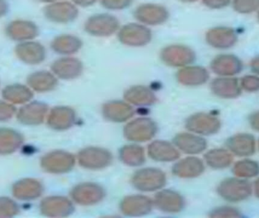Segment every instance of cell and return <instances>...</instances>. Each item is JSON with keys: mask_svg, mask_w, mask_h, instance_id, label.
<instances>
[{"mask_svg": "<svg viewBox=\"0 0 259 218\" xmlns=\"http://www.w3.org/2000/svg\"><path fill=\"white\" fill-rule=\"evenodd\" d=\"M121 22L118 17L109 12H100L87 18L83 30L90 36L97 38H109L117 34Z\"/></svg>", "mask_w": 259, "mask_h": 218, "instance_id": "6da1fadb", "label": "cell"}, {"mask_svg": "<svg viewBox=\"0 0 259 218\" xmlns=\"http://www.w3.org/2000/svg\"><path fill=\"white\" fill-rule=\"evenodd\" d=\"M116 35L122 45L134 48L146 47L153 38L152 29L137 21L121 25Z\"/></svg>", "mask_w": 259, "mask_h": 218, "instance_id": "7a4b0ae2", "label": "cell"}, {"mask_svg": "<svg viewBox=\"0 0 259 218\" xmlns=\"http://www.w3.org/2000/svg\"><path fill=\"white\" fill-rule=\"evenodd\" d=\"M134 19L149 27L164 25L170 18V11L164 5L155 3H144L134 9Z\"/></svg>", "mask_w": 259, "mask_h": 218, "instance_id": "3957f363", "label": "cell"}, {"mask_svg": "<svg viewBox=\"0 0 259 218\" xmlns=\"http://www.w3.org/2000/svg\"><path fill=\"white\" fill-rule=\"evenodd\" d=\"M161 62L171 68H181L192 65L196 61L194 50L183 43H173L161 49L159 54Z\"/></svg>", "mask_w": 259, "mask_h": 218, "instance_id": "277c9868", "label": "cell"}, {"mask_svg": "<svg viewBox=\"0 0 259 218\" xmlns=\"http://www.w3.org/2000/svg\"><path fill=\"white\" fill-rule=\"evenodd\" d=\"M217 191L222 199L234 203L249 199L252 193V187L246 179L237 177L224 180L218 187Z\"/></svg>", "mask_w": 259, "mask_h": 218, "instance_id": "5b68a950", "label": "cell"}, {"mask_svg": "<svg viewBox=\"0 0 259 218\" xmlns=\"http://www.w3.org/2000/svg\"><path fill=\"white\" fill-rule=\"evenodd\" d=\"M79 8L71 0H60L47 5L44 15L50 22L57 24H68L74 22L79 17Z\"/></svg>", "mask_w": 259, "mask_h": 218, "instance_id": "8992f818", "label": "cell"}, {"mask_svg": "<svg viewBox=\"0 0 259 218\" xmlns=\"http://www.w3.org/2000/svg\"><path fill=\"white\" fill-rule=\"evenodd\" d=\"M132 184L136 189L140 191H156L165 186L166 176L164 172L159 169H141L134 173Z\"/></svg>", "mask_w": 259, "mask_h": 218, "instance_id": "52a82bcc", "label": "cell"}, {"mask_svg": "<svg viewBox=\"0 0 259 218\" xmlns=\"http://www.w3.org/2000/svg\"><path fill=\"white\" fill-rule=\"evenodd\" d=\"M205 40L209 47L216 50L232 48L238 41L235 29L228 26H216L207 30Z\"/></svg>", "mask_w": 259, "mask_h": 218, "instance_id": "ba28073f", "label": "cell"}, {"mask_svg": "<svg viewBox=\"0 0 259 218\" xmlns=\"http://www.w3.org/2000/svg\"><path fill=\"white\" fill-rule=\"evenodd\" d=\"M79 164L90 170H100L110 165L112 155L103 148L89 147L80 151L77 155Z\"/></svg>", "mask_w": 259, "mask_h": 218, "instance_id": "9c48e42d", "label": "cell"}, {"mask_svg": "<svg viewBox=\"0 0 259 218\" xmlns=\"http://www.w3.org/2000/svg\"><path fill=\"white\" fill-rule=\"evenodd\" d=\"M157 132V126L150 118L140 117L126 125L124 137L131 141L146 142L152 140Z\"/></svg>", "mask_w": 259, "mask_h": 218, "instance_id": "30bf717a", "label": "cell"}, {"mask_svg": "<svg viewBox=\"0 0 259 218\" xmlns=\"http://www.w3.org/2000/svg\"><path fill=\"white\" fill-rule=\"evenodd\" d=\"M220 119L208 113H197L190 116L186 122V127L199 135L210 136L217 134L221 129Z\"/></svg>", "mask_w": 259, "mask_h": 218, "instance_id": "8fae6325", "label": "cell"}, {"mask_svg": "<svg viewBox=\"0 0 259 218\" xmlns=\"http://www.w3.org/2000/svg\"><path fill=\"white\" fill-rule=\"evenodd\" d=\"M211 71L219 77H234L241 73L243 63L240 58L234 54H220L210 63Z\"/></svg>", "mask_w": 259, "mask_h": 218, "instance_id": "7c38bea8", "label": "cell"}, {"mask_svg": "<svg viewBox=\"0 0 259 218\" xmlns=\"http://www.w3.org/2000/svg\"><path fill=\"white\" fill-rule=\"evenodd\" d=\"M51 70L58 78L74 80L83 74V64L81 60L73 56H63L52 64Z\"/></svg>", "mask_w": 259, "mask_h": 218, "instance_id": "4fadbf2b", "label": "cell"}, {"mask_svg": "<svg viewBox=\"0 0 259 218\" xmlns=\"http://www.w3.org/2000/svg\"><path fill=\"white\" fill-rule=\"evenodd\" d=\"M105 195L103 187L93 183L79 184L71 192L73 200L81 205H96L104 199Z\"/></svg>", "mask_w": 259, "mask_h": 218, "instance_id": "5bb4252c", "label": "cell"}, {"mask_svg": "<svg viewBox=\"0 0 259 218\" xmlns=\"http://www.w3.org/2000/svg\"><path fill=\"white\" fill-rule=\"evenodd\" d=\"M41 164L42 168L50 173H66L74 167L75 158L68 152L56 151L44 156Z\"/></svg>", "mask_w": 259, "mask_h": 218, "instance_id": "9a60e30c", "label": "cell"}, {"mask_svg": "<svg viewBox=\"0 0 259 218\" xmlns=\"http://www.w3.org/2000/svg\"><path fill=\"white\" fill-rule=\"evenodd\" d=\"M6 33L13 40L25 42L32 40L38 36L39 27L33 21L17 19L8 24Z\"/></svg>", "mask_w": 259, "mask_h": 218, "instance_id": "2e32d148", "label": "cell"}, {"mask_svg": "<svg viewBox=\"0 0 259 218\" xmlns=\"http://www.w3.org/2000/svg\"><path fill=\"white\" fill-rule=\"evenodd\" d=\"M176 78L181 84L186 86H198L205 84L210 78L209 71L199 65H187L180 68Z\"/></svg>", "mask_w": 259, "mask_h": 218, "instance_id": "e0dca14e", "label": "cell"}, {"mask_svg": "<svg viewBox=\"0 0 259 218\" xmlns=\"http://www.w3.org/2000/svg\"><path fill=\"white\" fill-rule=\"evenodd\" d=\"M15 54L22 62L30 65L42 63L46 59L45 47L35 41L21 42L15 47Z\"/></svg>", "mask_w": 259, "mask_h": 218, "instance_id": "ac0fdd59", "label": "cell"}, {"mask_svg": "<svg viewBox=\"0 0 259 218\" xmlns=\"http://www.w3.org/2000/svg\"><path fill=\"white\" fill-rule=\"evenodd\" d=\"M211 92L222 99L237 98L241 94L240 80L234 77H219L210 84Z\"/></svg>", "mask_w": 259, "mask_h": 218, "instance_id": "d6986e66", "label": "cell"}, {"mask_svg": "<svg viewBox=\"0 0 259 218\" xmlns=\"http://www.w3.org/2000/svg\"><path fill=\"white\" fill-rule=\"evenodd\" d=\"M227 147L233 154L240 157H249L256 149L255 137L249 134H238L227 140Z\"/></svg>", "mask_w": 259, "mask_h": 218, "instance_id": "ffe728a7", "label": "cell"}, {"mask_svg": "<svg viewBox=\"0 0 259 218\" xmlns=\"http://www.w3.org/2000/svg\"><path fill=\"white\" fill-rule=\"evenodd\" d=\"M83 40L77 35L63 33L58 35L51 42V48L55 53L63 56H73L83 47Z\"/></svg>", "mask_w": 259, "mask_h": 218, "instance_id": "44dd1931", "label": "cell"}, {"mask_svg": "<svg viewBox=\"0 0 259 218\" xmlns=\"http://www.w3.org/2000/svg\"><path fill=\"white\" fill-rule=\"evenodd\" d=\"M41 211L49 217H67L74 211V205L66 198L59 196L50 197L42 201Z\"/></svg>", "mask_w": 259, "mask_h": 218, "instance_id": "7402d4cb", "label": "cell"}, {"mask_svg": "<svg viewBox=\"0 0 259 218\" xmlns=\"http://www.w3.org/2000/svg\"><path fill=\"white\" fill-rule=\"evenodd\" d=\"M153 202L147 196H131L124 198L121 203L123 214L127 216H143L152 211Z\"/></svg>", "mask_w": 259, "mask_h": 218, "instance_id": "603a6c76", "label": "cell"}, {"mask_svg": "<svg viewBox=\"0 0 259 218\" xmlns=\"http://www.w3.org/2000/svg\"><path fill=\"white\" fill-rule=\"evenodd\" d=\"M155 205L161 211L166 213H178L184 208V198L172 190H162L157 193Z\"/></svg>", "mask_w": 259, "mask_h": 218, "instance_id": "cb8c5ba5", "label": "cell"}, {"mask_svg": "<svg viewBox=\"0 0 259 218\" xmlns=\"http://www.w3.org/2000/svg\"><path fill=\"white\" fill-rule=\"evenodd\" d=\"M174 143L180 150L190 155L202 153L207 148L205 139L188 133L178 134L174 139Z\"/></svg>", "mask_w": 259, "mask_h": 218, "instance_id": "d4e9b609", "label": "cell"}, {"mask_svg": "<svg viewBox=\"0 0 259 218\" xmlns=\"http://www.w3.org/2000/svg\"><path fill=\"white\" fill-rule=\"evenodd\" d=\"M205 170L203 161L196 157H188L177 163L172 169L175 176L181 178H194Z\"/></svg>", "mask_w": 259, "mask_h": 218, "instance_id": "484cf974", "label": "cell"}, {"mask_svg": "<svg viewBox=\"0 0 259 218\" xmlns=\"http://www.w3.org/2000/svg\"><path fill=\"white\" fill-rule=\"evenodd\" d=\"M148 154L152 159L164 162L175 161L180 157L179 152L173 145L161 140L151 143L148 148Z\"/></svg>", "mask_w": 259, "mask_h": 218, "instance_id": "4316f807", "label": "cell"}, {"mask_svg": "<svg viewBox=\"0 0 259 218\" xmlns=\"http://www.w3.org/2000/svg\"><path fill=\"white\" fill-rule=\"evenodd\" d=\"M75 111L71 108L58 107L52 110L49 115L48 123L53 129L64 130L74 125Z\"/></svg>", "mask_w": 259, "mask_h": 218, "instance_id": "83f0119b", "label": "cell"}, {"mask_svg": "<svg viewBox=\"0 0 259 218\" xmlns=\"http://www.w3.org/2000/svg\"><path fill=\"white\" fill-rule=\"evenodd\" d=\"M103 113L107 120L121 123L131 118L134 115V111L127 103L114 101L103 106Z\"/></svg>", "mask_w": 259, "mask_h": 218, "instance_id": "f1b7e54d", "label": "cell"}, {"mask_svg": "<svg viewBox=\"0 0 259 218\" xmlns=\"http://www.w3.org/2000/svg\"><path fill=\"white\" fill-rule=\"evenodd\" d=\"M124 99L134 106H151L156 102V97L147 86L137 85L130 88L124 93Z\"/></svg>", "mask_w": 259, "mask_h": 218, "instance_id": "f546056e", "label": "cell"}, {"mask_svg": "<svg viewBox=\"0 0 259 218\" xmlns=\"http://www.w3.org/2000/svg\"><path fill=\"white\" fill-rule=\"evenodd\" d=\"M27 83L37 92H47L56 88L58 77L50 71H37L29 76Z\"/></svg>", "mask_w": 259, "mask_h": 218, "instance_id": "4dcf8cb0", "label": "cell"}, {"mask_svg": "<svg viewBox=\"0 0 259 218\" xmlns=\"http://www.w3.org/2000/svg\"><path fill=\"white\" fill-rule=\"evenodd\" d=\"M48 108L40 103H33L22 108L18 114L21 122L27 124H38L42 123L45 118Z\"/></svg>", "mask_w": 259, "mask_h": 218, "instance_id": "1f68e13d", "label": "cell"}, {"mask_svg": "<svg viewBox=\"0 0 259 218\" xmlns=\"http://www.w3.org/2000/svg\"><path fill=\"white\" fill-rule=\"evenodd\" d=\"M205 161L211 168L219 170L230 167L234 161V156L228 149H214L205 154Z\"/></svg>", "mask_w": 259, "mask_h": 218, "instance_id": "d6a6232c", "label": "cell"}, {"mask_svg": "<svg viewBox=\"0 0 259 218\" xmlns=\"http://www.w3.org/2000/svg\"><path fill=\"white\" fill-rule=\"evenodd\" d=\"M42 192V187L38 181L25 180L15 184L14 195L18 199H33L39 197Z\"/></svg>", "mask_w": 259, "mask_h": 218, "instance_id": "836d02e7", "label": "cell"}, {"mask_svg": "<svg viewBox=\"0 0 259 218\" xmlns=\"http://www.w3.org/2000/svg\"><path fill=\"white\" fill-rule=\"evenodd\" d=\"M120 158L124 164L131 167L141 165L146 161L144 149L137 145H127L120 151Z\"/></svg>", "mask_w": 259, "mask_h": 218, "instance_id": "e575fe53", "label": "cell"}, {"mask_svg": "<svg viewBox=\"0 0 259 218\" xmlns=\"http://www.w3.org/2000/svg\"><path fill=\"white\" fill-rule=\"evenodd\" d=\"M23 139L21 135L11 129H0V154H7L16 150Z\"/></svg>", "mask_w": 259, "mask_h": 218, "instance_id": "d590c367", "label": "cell"}, {"mask_svg": "<svg viewBox=\"0 0 259 218\" xmlns=\"http://www.w3.org/2000/svg\"><path fill=\"white\" fill-rule=\"evenodd\" d=\"M5 99L16 103H23L28 101L33 97L31 91L21 84L11 85L5 88L3 92Z\"/></svg>", "mask_w": 259, "mask_h": 218, "instance_id": "8d00e7d4", "label": "cell"}, {"mask_svg": "<svg viewBox=\"0 0 259 218\" xmlns=\"http://www.w3.org/2000/svg\"><path fill=\"white\" fill-rule=\"evenodd\" d=\"M233 172L237 178L250 179L259 175V164L251 159H243L234 164Z\"/></svg>", "mask_w": 259, "mask_h": 218, "instance_id": "74e56055", "label": "cell"}, {"mask_svg": "<svg viewBox=\"0 0 259 218\" xmlns=\"http://www.w3.org/2000/svg\"><path fill=\"white\" fill-rule=\"evenodd\" d=\"M234 12L240 15H250L259 10V0H232Z\"/></svg>", "mask_w": 259, "mask_h": 218, "instance_id": "f35d334b", "label": "cell"}, {"mask_svg": "<svg viewBox=\"0 0 259 218\" xmlns=\"http://www.w3.org/2000/svg\"><path fill=\"white\" fill-rule=\"evenodd\" d=\"M134 0H100L103 9L110 12H119L129 9L134 4Z\"/></svg>", "mask_w": 259, "mask_h": 218, "instance_id": "ab89813d", "label": "cell"}, {"mask_svg": "<svg viewBox=\"0 0 259 218\" xmlns=\"http://www.w3.org/2000/svg\"><path fill=\"white\" fill-rule=\"evenodd\" d=\"M242 90L249 93L259 91V76L257 74L245 75L240 80Z\"/></svg>", "mask_w": 259, "mask_h": 218, "instance_id": "60d3db41", "label": "cell"}, {"mask_svg": "<svg viewBox=\"0 0 259 218\" xmlns=\"http://www.w3.org/2000/svg\"><path fill=\"white\" fill-rule=\"evenodd\" d=\"M241 216L237 208L228 206L216 208L210 214L211 217H240Z\"/></svg>", "mask_w": 259, "mask_h": 218, "instance_id": "b9f144b4", "label": "cell"}, {"mask_svg": "<svg viewBox=\"0 0 259 218\" xmlns=\"http://www.w3.org/2000/svg\"><path fill=\"white\" fill-rule=\"evenodd\" d=\"M18 212L15 202L8 199H0V217L13 216Z\"/></svg>", "mask_w": 259, "mask_h": 218, "instance_id": "7bdbcfd3", "label": "cell"}, {"mask_svg": "<svg viewBox=\"0 0 259 218\" xmlns=\"http://www.w3.org/2000/svg\"><path fill=\"white\" fill-rule=\"evenodd\" d=\"M205 7L213 10L225 9L232 3V0H201Z\"/></svg>", "mask_w": 259, "mask_h": 218, "instance_id": "ee69618b", "label": "cell"}, {"mask_svg": "<svg viewBox=\"0 0 259 218\" xmlns=\"http://www.w3.org/2000/svg\"><path fill=\"white\" fill-rule=\"evenodd\" d=\"M15 112V109L10 105L0 102V120H7L12 117Z\"/></svg>", "mask_w": 259, "mask_h": 218, "instance_id": "f6af8a7d", "label": "cell"}, {"mask_svg": "<svg viewBox=\"0 0 259 218\" xmlns=\"http://www.w3.org/2000/svg\"><path fill=\"white\" fill-rule=\"evenodd\" d=\"M71 1L79 9H88L100 3V0H71Z\"/></svg>", "mask_w": 259, "mask_h": 218, "instance_id": "bcb514c9", "label": "cell"}, {"mask_svg": "<svg viewBox=\"0 0 259 218\" xmlns=\"http://www.w3.org/2000/svg\"><path fill=\"white\" fill-rule=\"evenodd\" d=\"M249 123L252 129L259 131V111L253 113L249 117Z\"/></svg>", "mask_w": 259, "mask_h": 218, "instance_id": "7dc6e473", "label": "cell"}, {"mask_svg": "<svg viewBox=\"0 0 259 218\" xmlns=\"http://www.w3.org/2000/svg\"><path fill=\"white\" fill-rule=\"evenodd\" d=\"M250 68L254 74L259 76V55L251 60Z\"/></svg>", "mask_w": 259, "mask_h": 218, "instance_id": "c3c4849f", "label": "cell"}, {"mask_svg": "<svg viewBox=\"0 0 259 218\" xmlns=\"http://www.w3.org/2000/svg\"><path fill=\"white\" fill-rule=\"evenodd\" d=\"M9 6L6 0H0V18L7 14Z\"/></svg>", "mask_w": 259, "mask_h": 218, "instance_id": "681fc988", "label": "cell"}, {"mask_svg": "<svg viewBox=\"0 0 259 218\" xmlns=\"http://www.w3.org/2000/svg\"><path fill=\"white\" fill-rule=\"evenodd\" d=\"M254 190H255V195H256L257 197L259 199V178L255 181Z\"/></svg>", "mask_w": 259, "mask_h": 218, "instance_id": "f907efd6", "label": "cell"}, {"mask_svg": "<svg viewBox=\"0 0 259 218\" xmlns=\"http://www.w3.org/2000/svg\"><path fill=\"white\" fill-rule=\"evenodd\" d=\"M178 1L184 4H192V3H197L199 0H178Z\"/></svg>", "mask_w": 259, "mask_h": 218, "instance_id": "816d5d0a", "label": "cell"}, {"mask_svg": "<svg viewBox=\"0 0 259 218\" xmlns=\"http://www.w3.org/2000/svg\"><path fill=\"white\" fill-rule=\"evenodd\" d=\"M36 1L48 5L50 4V3H56V2L60 1V0H36Z\"/></svg>", "mask_w": 259, "mask_h": 218, "instance_id": "f5cc1de1", "label": "cell"}, {"mask_svg": "<svg viewBox=\"0 0 259 218\" xmlns=\"http://www.w3.org/2000/svg\"><path fill=\"white\" fill-rule=\"evenodd\" d=\"M257 19H258L259 22V10L257 12Z\"/></svg>", "mask_w": 259, "mask_h": 218, "instance_id": "db71d44e", "label": "cell"}, {"mask_svg": "<svg viewBox=\"0 0 259 218\" xmlns=\"http://www.w3.org/2000/svg\"><path fill=\"white\" fill-rule=\"evenodd\" d=\"M258 149H259V141H258Z\"/></svg>", "mask_w": 259, "mask_h": 218, "instance_id": "11a10c76", "label": "cell"}]
</instances>
